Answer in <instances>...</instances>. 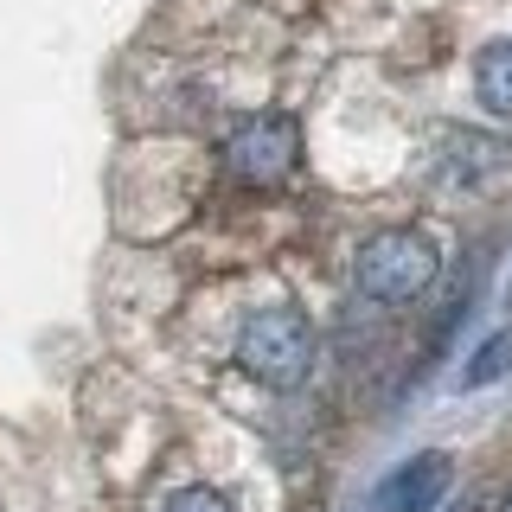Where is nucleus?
Returning <instances> with one entry per match:
<instances>
[{
  "instance_id": "nucleus-5",
  "label": "nucleus",
  "mask_w": 512,
  "mask_h": 512,
  "mask_svg": "<svg viewBox=\"0 0 512 512\" xmlns=\"http://www.w3.org/2000/svg\"><path fill=\"white\" fill-rule=\"evenodd\" d=\"M442 186L448 192H480V186H493L500 173L512 167V154H506V141H493V135H480V128H455V135L442 141Z\"/></svg>"
},
{
  "instance_id": "nucleus-10",
  "label": "nucleus",
  "mask_w": 512,
  "mask_h": 512,
  "mask_svg": "<svg viewBox=\"0 0 512 512\" xmlns=\"http://www.w3.org/2000/svg\"><path fill=\"white\" fill-rule=\"evenodd\" d=\"M506 512H512V493H506Z\"/></svg>"
},
{
  "instance_id": "nucleus-7",
  "label": "nucleus",
  "mask_w": 512,
  "mask_h": 512,
  "mask_svg": "<svg viewBox=\"0 0 512 512\" xmlns=\"http://www.w3.org/2000/svg\"><path fill=\"white\" fill-rule=\"evenodd\" d=\"M512 372V333H493V340L474 346V359L461 365V391H487L493 378Z\"/></svg>"
},
{
  "instance_id": "nucleus-6",
  "label": "nucleus",
  "mask_w": 512,
  "mask_h": 512,
  "mask_svg": "<svg viewBox=\"0 0 512 512\" xmlns=\"http://www.w3.org/2000/svg\"><path fill=\"white\" fill-rule=\"evenodd\" d=\"M474 96L487 103V116L512 122V39L480 45V58H474Z\"/></svg>"
},
{
  "instance_id": "nucleus-4",
  "label": "nucleus",
  "mask_w": 512,
  "mask_h": 512,
  "mask_svg": "<svg viewBox=\"0 0 512 512\" xmlns=\"http://www.w3.org/2000/svg\"><path fill=\"white\" fill-rule=\"evenodd\" d=\"M448 487H455V461L442 448H423L372 487V512H436L448 500Z\"/></svg>"
},
{
  "instance_id": "nucleus-1",
  "label": "nucleus",
  "mask_w": 512,
  "mask_h": 512,
  "mask_svg": "<svg viewBox=\"0 0 512 512\" xmlns=\"http://www.w3.org/2000/svg\"><path fill=\"white\" fill-rule=\"evenodd\" d=\"M436 269H442V250L423 231L397 224V231H372L359 244V256H352V288L365 301H378V308H410L416 295H429Z\"/></svg>"
},
{
  "instance_id": "nucleus-8",
  "label": "nucleus",
  "mask_w": 512,
  "mask_h": 512,
  "mask_svg": "<svg viewBox=\"0 0 512 512\" xmlns=\"http://www.w3.org/2000/svg\"><path fill=\"white\" fill-rule=\"evenodd\" d=\"M160 512H231V500H224L218 487H180Z\"/></svg>"
},
{
  "instance_id": "nucleus-3",
  "label": "nucleus",
  "mask_w": 512,
  "mask_h": 512,
  "mask_svg": "<svg viewBox=\"0 0 512 512\" xmlns=\"http://www.w3.org/2000/svg\"><path fill=\"white\" fill-rule=\"evenodd\" d=\"M224 167L244 186H282L288 173L301 167V122L282 116V109H263V116H244L224 141Z\"/></svg>"
},
{
  "instance_id": "nucleus-2",
  "label": "nucleus",
  "mask_w": 512,
  "mask_h": 512,
  "mask_svg": "<svg viewBox=\"0 0 512 512\" xmlns=\"http://www.w3.org/2000/svg\"><path fill=\"white\" fill-rule=\"evenodd\" d=\"M314 320L301 308H256L244 327H237V365L269 384V391H301L314 372Z\"/></svg>"
},
{
  "instance_id": "nucleus-9",
  "label": "nucleus",
  "mask_w": 512,
  "mask_h": 512,
  "mask_svg": "<svg viewBox=\"0 0 512 512\" xmlns=\"http://www.w3.org/2000/svg\"><path fill=\"white\" fill-rule=\"evenodd\" d=\"M506 308H512V282H506Z\"/></svg>"
}]
</instances>
